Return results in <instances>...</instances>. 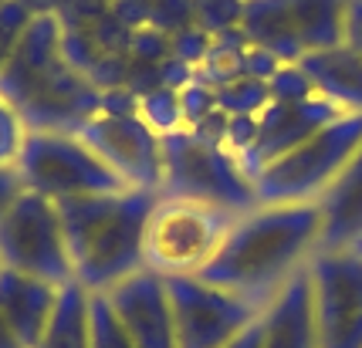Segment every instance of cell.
I'll return each instance as SVG.
<instances>
[{
  "mask_svg": "<svg viewBox=\"0 0 362 348\" xmlns=\"http://www.w3.org/2000/svg\"><path fill=\"white\" fill-rule=\"evenodd\" d=\"M325 227L322 203H271L237 217L217 253L197 277L268 308L288 277L318 251Z\"/></svg>",
  "mask_w": 362,
  "mask_h": 348,
  "instance_id": "obj_1",
  "label": "cell"
},
{
  "mask_svg": "<svg viewBox=\"0 0 362 348\" xmlns=\"http://www.w3.org/2000/svg\"><path fill=\"white\" fill-rule=\"evenodd\" d=\"M159 203L156 190L98 193L58 200L71 270L88 294H109L146 268V230Z\"/></svg>",
  "mask_w": 362,
  "mask_h": 348,
  "instance_id": "obj_2",
  "label": "cell"
},
{
  "mask_svg": "<svg viewBox=\"0 0 362 348\" xmlns=\"http://www.w3.org/2000/svg\"><path fill=\"white\" fill-rule=\"evenodd\" d=\"M0 95L14 105L28 132L78 136L102 112V92L64 64L62 24L54 17L28 24L14 58L0 71Z\"/></svg>",
  "mask_w": 362,
  "mask_h": 348,
  "instance_id": "obj_3",
  "label": "cell"
},
{
  "mask_svg": "<svg viewBox=\"0 0 362 348\" xmlns=\"http://www.w3.org/2000/svg\"><path fill=\"white\" fill-rule=\"evenodd\" d=\"M166 200L221 206L234 217L257 210V190L223 143H206L193 128L163 136V186Z\"/></svg>",
  "mask_w": 362,
  "mask_h": 348,
  "instance_id": "obj_4",
  "label": "cell"
},
{
  "mask_svg": "<svg viewBox=\"0 0 362 348\" xmlns=\"http://www.w3.org/2000/svg\"><path fill=\"white\" fill-rule=\"evenodd\" d=\"M362 145V112H346L312 139L274 159L254 179L257 203H318Z\"/></svg>",
  "mask_w": 362,
  "mask_h": 348,
  "instance_id": "obj_5",
  "label": "cell"
},
{
  "mask_svg": "<svg viewBox=\"0 0 362 348\" xmlns=\"http://www.w3.org/2000/svg\"><path fill=\"white\" fill-rule=\"evenodd\" d=\"M14 166L24 190L41 193L54 203L68 196L129 190L126 179L92 145L81 136H68V132H28Z\"/></svg>",
  "mask_w": 362,
  "mask_h": 348,
  "instance_id": "obj_6",
  "label": "cell"
},
{
  "mask_svg": "<svg viewBox=\"0 0 362 348\" xmlns=\"http://www.w3.org/2000/svg\"><path fill=\"white\" fill-rule=\"evenodd\" d=\"M0 264L54 287L75 281L54 200L31 190L17 196V203L0 217Z\"/></svg>",
  "mask_w": 362,
  "mask_h": 348,
  "instance_id": "obj_7",
  "label": "cell"
},
{
  "mask_svg": "<svg viewBox=\"0 0 362 348\" xmlns=\"http://www.w3.org/2000/svg\"><path fill=\"white\" fill-rule=\"evenodd\" d=\"M234 220V213L221 206L159 196L146 230V268L159 274H200Z\"/></svg>",
  "mask_w": 362,
  "mask_h": 348,
  "instance_id": "obj_8",
  "label": "cell"
},
{
  "mask_svg": "<svg viewBox=\"0 0 362 348\" xmlns=\"http://www.w3.org/2000/svg\"><path fill=\"white\" fill-rule=\"evenodd\" d=\"M176 321L180 348H227L247 325L264 315L234 291L206 284L197 274H163Z\"/></svg>",
  "mask_w": 362,
  "mask_h": 348,
  "instance_id": "obj_9",
  "label": "cell"
},
{
  "mask_svg": "<svg viewBox=\"0 0 362 348\" xmlns=\"http://www.w3.org/2000/svg\"><path fill=\"white\" fill-rule=\"evenodd\" d=\"M318 348H362V253L352 247L308 257Z\"/></svg>",
  "mask_w": 362,
  "mask_h": 348,
  "instance_id": "obj_10",
  "label": "cell"
},
{
  "mask_svg": "<svg viewBox=\"0 0 362 348\" xmlns=\"http://www.w3.org/2000/svg\"><path fill=\"white\" fill-rule=\"evenodd\" d=\"M98 156L136 190L163 186V136L139 115H95L78 132Z\"/></svg>",
  "mask_w": 362,
  "mask_h": 348,
  "instance_id": "obj_11",
  "label": "cell"
},
{
  "mask_svg": "<svg viewBox=\"0 0 362 348\" xmlns=\"http://www.w3.org/2000/svg\"><path fill=\"white\" fill-rule=\"evenodd\" d=\"M339 115H346V112L335 109L322 95L305 98V102H271L268 109L257 115V143L247 152L237 156L240 169L251 176V183H254L274 159H281L295 145L312 139L318 128L335 122Z\"/></svg>",
  "mask_w": 362,
  "mask_h": 348,
  "instance_id": "obj_12",
  "label": "cell"
},
{
  "mask_svg": "<svg viewBox=\"0 0 362 348\" xmlns=\"http://www.w3.org/2000/svg\"><path fill=\"white\" fill-rule=\"evenodd\" d=\"M109 301L136 348H180L166 277L159 270H136L132 277L112 287Z\"/></svg>",
  "mask_w": 362,
  "mask_h": 348,
  "instance_id": "obj_13",
  "label": "cell"
},
{
  "mask_svg": "<svg viewBox=\"0 0 362 348\" xmlns=\"http://www.w3.org/2000/svg\"><path fill=\"white\" fill-rule=\"evenodd\" d=\"M261 321H264L261 348H318L315 301H312L308 264L288 277V284L264 308Z\"/></svg>",
  "mask_w": 362,
  "mask_h": 348,
  "instance_id": "obj_14",
  "label": "cell"
},
{
  "mask_svg": "<svg viewBox=\"0 0 362 348\" xmlns=\"http://www.w3.org/2000/svg\"><path fill=\"white\" fill-rule=\"evenodd\" d=\"M62 287L28 277L21 270L0 268V318L11 325V332L21 338L24 348H37L47 321L58 308Z\"/></svg>",
  "mask_w": 362,
  "mask_h": 348,
  "instance_id": "obj_15",
  "label": "cell"
},
{
  "mask_svg": "<svg viewBox=\"0 0 362 348\" xmlns=\"http://www.w3.org/2000/svg\"><path fill=\"white\" fill-rule=\"evenodd\" d=\"M298 68L308 75L315 95L342 112H362V54H356L349 44L308 51Z\"/></svg>",
  "mask_w": 362,
  "mask_h": 348,
  "instance_id": "obj_16",
  "label": "cell"
},
{
  "mask_svg": "<svg viewBox=\"0 0 362 348\" xmlns=\"http://www.w3.org/2000/svg\"><path fill=\"white\" fill-rule=\"evenodd\" d=\"M318 203L325 213L318 251H339L362 237V145Z\"/></svg>",
  "mask_w": 362,
  "mask_h": 348,
  "instance_id": "obj_17",
  "label": "cell"
},
{
  "mask_svg": "<svg viewBox=\"0 0 362 348\" xmlns=\"http://www.w3.org/2000/svg\"><path fill=\"white\" fill-rule=\"evenodd\" d=\"M240 31L254 48L271 51L281 64H298L305 58V48L288 24L284 0H244V17H240Z\"/></svg>",
  "mask_w": 362,
  "mask_h": 348,
  "instance_id": "obj_18",
  "label": "cell"
},
{
  "mask_svg": "<svg viewBox=\"0 0 362 348\" xmlns=\"http://www.w3.org/2000/svg\"><path fill=\"white\" fill-rule=\"evenodd\" d=\"M346 4L349 0H284L288 24L308 51H325L342 44L346 37Z\"/></svg>",
  "mask_w": 362,
  "mask_h": 348,
  "instance_id": "obj_19",
  "label": "cell"
},
{
  "mask_svg": "<svg viewBox=\"0 0 362 348\" xmlns=\"http://www.w3.org/2000/svg\"><path fill=\"white\" fill-rule=\"evenodd\" d=\"M37 348H88V291L78 281L62 287L58 308Z\"/></svg>",
  "mask_w": 362,
  "mask_h": 348,
  "instance_id": "obj_20",
  "label": "cell"
},
{
  "mask_svg": "<svg viewBox=\"0 0 362 348\" xmlns=\"http://www.w3.org/2000/svg\"><path fill=\"white\" fill-rule=\"evenodd\" d=\"M88 348H136L109 294H88Z\"/></svg>",
  "mask_w": 362,
  "mask_h": 348,
  "instance_id": "obj_21",
  "label": "cell"
},
{
  "mask_svg": "<svg viewBox=\"0 0 362 348\" xmlns=\"http://www.w3.org/2000/svg\"><path fill=\"white\" fill-rule=\"evenodd\" d=\"M214 92H217V109L223 115H261L271 105L268 81L257 78H237L230 85L214 88Z\"/></svg>",
  "mask_w": 362,
  "mask_h": 348,
  "instance_id": "obj_22",
  "label": "cell"
},
{
  "mask_svg": "<svg viewBox=\"0 0 362 348\" xmlns=\"http://www.w3.org/2000/svg\"><path fill=\"white\" fill-rule=\"evenodd\" d=\"M139 119L153 128L156 136H170L183 128V109H180V92L176 88H156L139 98Z\"/></svg>",
  "mask_w": 362,
  "mask_h": 348,
  "instance_id": "obj_23",
  "label": "cell"
},
{
  "mask_svg": "<svg viewBox=\"0 0 362 348\" xmlns=\"http://www.w3.org/2000/svg\"><path fill=\"white\" fill-rule=\"evenodd\" d=\"M197 7V28L206 34H223L230 28H240L244 0H193Z\"/></svg>",
  "mask_w": 362,
  "mask_h": 348,
  "instance_id": "obj_24",
  "label": "cell"
},
{
  "mask_svg": "<svg viewBox=\"0 0 362 348\" xmlns=\"http://www.w3.org/2000/svg\"><path fill=\"white\" fill-rule=\"evenodd\" d=\"M197 24V7L193 0H149V28H159L173 37L183 28Z\"/></svg>",
  "mask_w": 362,
  "mask_h": 348,
  "instance_id": "obj_25",
  "label": "cell"
},
{
  "mask_svg": "<svg viewBox=\"0 0 362 348\" xmlns=\"http://www.w3.org/2000/svg\"><path fill=\"white\" fill-rule=\"evenodd\" d=\"M34 17L17 4V0H7L4 7H0V71L7 68V61L14 58L17 44H21V37L28 31V24H31Z\"/></svg>",
  "mask_w": 362,
  "mask_h": 348,
  "instance_id": "obj_26",
  "label": "cell"
},
{
  "mask_svg": "<svg viewBox=\"0 0 362 348\" xmlns=\"http://www.w3.org/2000/svg\"><path fill=\"white\" fill-rule=\"evenodd\" d=\"M62 58L71 71H78V75L88 78V71L102 58V48L95 44L92 31H62Z\"/></svg>",
  "mask_w": 362,
  "mask_h": 348,
  "instance_id": "obj_27",
  "label": "cell"
},
{
  "mask_svg": "<svg viewBox=\"0 0 362 348\" xmlns=\"http://www.w3.org/2000/svg\"><path fill=\"white\" fill-rule=\"evenodd\" d=\"M109 0H62L54 20L62 24V31H88L109 14Z\"/></svg>",
  "mask_w": 362,
  "mask_h": 348,
  "instance_id": "obj_28",
  "label": "cell"
},
{
  "mask_svg": "<svg viewBox=\"0 0 362 348\" xmlns=\"http://www.w3.org/2000/svg\"><path fill=\"white\" fill-rule=\"evenodd\" d=\"M271 88V102H305V98H315V88L308 75L301 71L298 64H281L274 71V78L268 81Z\"/></svg>",
  "mask_w": 362,
  "mask_h": 348,
  "instance_id": "obj_29",
  "label": "cell"
},
{
  "mask_svg": "<svg viewBox=\"0 0 362 348\" xmlns=\"http://www.w3.org/2000/svg\"><path fill=\"white\" fill-rule=\"evenodd\" d=\"M28 128L21 122V115L14 112V105L0 95V166H14L21 156V145H24Z\"/></svg>",
  "mask_w": 362,
  "mask_h": 348,
  "instance_id": "obj_30",
  "label": "cell"
},
{
  "mask_svg": "<svg viewBox=\"0 0 362 348\" xmlns=\"http://www.w3.org/2000/svg\"><path fill=\"white\" fill-rule=\"evenodd\" d=\"M180 109H183V128H193L217 109V92L193 78L187 88H180Z\"/></svg>",
  "mask_w": 362,
  "mask_h": 348,
  "instance_id": "obj_31",
  "label": "cell"
},
{
  "mask_svg": "<svg viewBox=\"0 0 362 348\" xmlns=\"http://www.w3.org/2000/svg\"><path fill=\"white\" fill-rule=\"evenodd\" d=\"M129 58H136V61H166V58H173V37L146 24L139 31H132Z\"/></svg>",
  "mask_w": 362,
  "mask_h": 348,
  "instance_id": "obj_32",
  "label": "cell"
},
{
  "mask_svg": "<svg viewBox=\"0 0 362 348\" xmlns=\"http://www.w3.org/2000/svg\"><path fill=\"white\" fill-rule=\"evenodd\" d=\"M210 48H214V34H206L204 28H197V24L173 34V58L176 61H183V64H189L193 71L206 61Z\"/></svg>",
  "mask_w": 362,
  "mask_h": 348,
  "instance_id": "obj_33",
  "label": "cell"
},
{
  "mask_svg": "<svg viewBox=\"0 0 362 348\" xmlns=\"http://www.w3.org/2000/svg\"><path fill=\"white\" fill-rule=\"evenodd\" d=\"M95 37V44L102 48V54H129V41H132V31H129L126 24L119 20V17L112 14V7H109V14L102 17L95 28H88Z\"/></svg>",
  "mask_w": 362,
  "mask_h": 348,
  "instance_id": "obj_34",
  "label": "cell"
},
{
  "mask_svg": "<svg viewBox=\"0 0 362 348\" xmlns=\"http://www.w3.org/2000/svg\"><path fill=\"white\" fill-rule=\"evenodd\" d=\"M126 78H129V54H102L98 64L88 71V81L98 92L126 88Z\"/></svg>",
  "mask_w": 362,
  "mask_h": 348,
  "instance_id": "obj_35",
  "label": "cell"
},
{
  "mask_svg": "<svg viewBox=\"0 0 362 348\" xmlns=\"http://www.w3.org/2000/svg\"><path fill=\"white\" fill-rule=\"evenodd\" d=\"M126 88L132 95H149L163 88V61H136L129 58V78H126Z\"/></svg>",
  "mask_w": 362,
  "mask_h": 348,
  "instance_id": "obj_36",
  "label": "cell"
},
{
  "mask_svg": "<svg viewBox=\"0 0 362 348\" xmlns=\"http://www.w3.org/2000/svg\"><path fill=\"white\" fill-rule=\"evenodd\" d=\"M254 143H257V115H230V119H227L223 145H227L234 156H240V152H247Z\"/></svg>",
  "mask_w": 362,
  "mask_h": 348,
  "instance_id": "obj_37",
  "label": "cell"
},
{
  "mask_svg": "<svg viewBox=\"0 0 362 348\" xmlns=\"http://www.w3.org/2000/svg\"><path fill=\"white\" fill-rule=\"evenodd\" d=\"M281 68V61L264 48H247L244 51V61H240V71H244V78H257V81H271L274 78V71Z\"/></svg>",
  "mask_w": 362,
  "mask_h": 348,
  "instance_id": "obj_38",
  "label": "cell"
},
{
  "mask_svg": "<svg viewBox=\"0 0 362 348\" xmlns=\"http://www.w3.org/2000/svg\"><path fill=\"white\" fill-rule=\"evenodd\" d=\"M112 14L119 17L129 31H139L149 24V0H112Z\"/></svg>",
  "mask_w": 362,
  "mask_h": 348,
  "instance_id": "obj_39",
  "label": "cell"
},
{
  "mask_svg": "<svg viewBox=\"0 0 362 348\" xmlns=\"http://www.w3.org/2000/svg\"><path fill=\"white\" fill-rule=\"evenodd\" d=\"M98 115H139V95H132L129 88L102 92V112Z\"/></svg>",
  "mask_w": 362,
  "mask_h": 348,
  "instance_id": "obj_40",
  "label": "cell"
},
{
  "mask_svg": "<svg viewBox=\"0 0 362 348\" xmlns=\"http://www.w3.org/2000/svg\"><path fill=\"white\" fill-rule=\"evenodd\" d=\"M21 193H24V183H21L17 166H0V217L17 203Z\"/></svg>",
  "mask_w": 362,
  "mask_h": 348,
  "instance_id": "obj_41",
  "label": "cell"
},
{
  "mask_svg": "<svg viewBox=\"0 0 362 348\" xmlns=\"http://www.w3.org/2000/svg\"><path fill=\"white\" fill-rule=\"evenodd\" d=\"M342 44L362 54V0H349L346 4V37Z\"/></svg>",
  "mask_w": 362,
  "mask_h": 348,
  "instance_id": "obj_42",
  "label": "cell"
},
{
  "mask_svg": "<svg viewBox=\"0 0 362 348\" xmlns=\"http://www.w3.org/2000/svg\"><path fill=\"white\" fill-rule=\"evenodd\" d=\"M261 338H264V321L257 318V321H254V325H247V328L237 335L227 348H261Z\"/></svg>",
  "mask_w": 362,
  "mask_h": 348,
  "instance_id": "obj_43",
  "label": "cell"
},
{
  "mask_svg": "<svg viewBox=\"0 0 362 348\" xmlns=\"http://www.w3.org/2000/svg\"><path fill=\"white\" fill-rule=\"evenodd\" d=\"M17 4H21L31 17H54L62 0H17Z\"/></svg>",
  "mask_w": 362,
  "mask_h": 348,
  "instance_id": "obj_44",
  "label": "cell"
},
{
  "mask_svg": "<svg viewBox=\"0 0 362 348\" xmlns=\"http://www.w3.org/2000/svg\"><path fill=\"white\" fill-rule=\"evenodd\" d=\"M0 348H24L21 345V338L11 332V325H7L4 318H0Z\"/></svg>",
  "mask_w": 362,
  "mask_h": 348,
  "instance_id": "obj_45",
  "label": "cell"
},
{
  "mask_svg": "<svg viewBox=\"0 0 362 348\" xmlns=\"http://www.w3.org/2000/svg\"><path fill=\"white\" fill-rule=\"evenodd\" d=\"M4 4H7V0H0V7H4Z\"/></svg>",
  "mask_w": 362,
  "mask_h": 348,
  "instance_id": "obj_46",
  "label": "cell"
},
{
  "mask_svg": "<svg viewBox=\"0 0 362 348\" xmlns=\"http://www.w3.org/2000/svg\"><path fill=\"white\" fill-rule=\"evenodd\" d=\"M0 268H4V264H0Z\"/></svg>",
  "mask_w": 362,
  "mask_h": 348,
  "instance_id": "obj_47",
  "label": "cell"
},
{
  "mask_svg": "<svg viewBox=\"0 0 362 348\" xmlns=\"http://www.w3.org/2000/svg\"><path fill=\"white\" fill-rule=\"evenodd\" d=\"M109 4H112V0H109Z\"/></svg>",
  "mask_w": 362,
  "mask_h": 348,
  "instance_id": "obj_48",
  "label": "cell"
}]
</instances>
